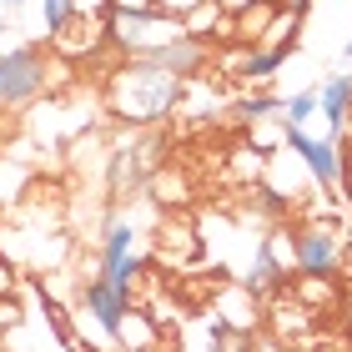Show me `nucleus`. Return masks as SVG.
Instances as JSON below:
<instances>
[{"mask_svg":"<svg viewBox=\"0 0 352 352\" xmlns=\"http://www.w3.org/2000/svg\"><path fill=\"white\" fill-rule=\"evenodd\" d=\"M131 242H136L131 221H111V232H106V242H101V277H111L121 262H131Z\"/></svg>","mask_w":352,"mask_h":352,"instance_id":"11","label":"nucleus"},{"mask_svg":"<svg viewBox=\"0 0 352 352\" xmlns=\"http://www.w3.org/2000/svg\"><path fill=\"white\" fill-rule=\"evenodd\" d=\"M51 41H56L60 56H86V51H96V41H111V36H106V21H76L71 15Z\"/></svg>","mask_w":352,"mask_h":352,"instance_id":"8","label":"nucleus"},{"mask_svg":"<svg viewBox=\"0 0 352 352\" xmlns=\"http://www.w3.org/2000/svg\"><path fill=\"white\" fill-rule=\"evenodd\" d=\"M287 146L297 151V162L307 166V176L317 186L338 191L342 182V151H338V136H307L302 126H287Z\"/></svg>","mask_w":352,"mask_h":352,"instance_id":"5","label":"nucleus"},{"mask_svg":"<svg viewBox=\"0 0 352 352\" xmlns=\"http://www.w3.org/2000/svg\"><path fill=\"white\" fill-rule=\"evenodd\" d=\"M116 342H121L126 352H151V347H156V322H151L146 312L126 307V317H121V327H116Z\"/></svg>","mask_w":352,"mask_h":352,"instance_id":"10","label":"nucleus"},{"mask_svg":"<svg viewBox=\"0 0 352 352\" xmlns=\"http://www.w3.org/2000/svg\"><path fill=\"white\" fill-rule=\"evenodd\" d=\"M342 56H347V76H352V41H347V45H342Z\"/></svg>","mask_w":352,"mask_h":352,"instance_id":"21","label":"nucleus"},{"mask_svg":"<svg viewBox=\"0 0 352 352\" xmlns=\"http://www.w3.org/2000/svg\"><path fill=\"white\" fill-rule=\"evenodd\" d=\"M182 30H186L191 41H201V45H206V41H217V30H221V36H236L232 15L221 10L217 0H201V6L191 10V15H182Z\"/></svg>","mask_w":352,"mask_h":352,"instance_id":"7","label":"nucleus"},{"mask_svg":"<svg viewBox=\"0 0 352 352\" xmlns=\"http://www.w3.org/2000/svg\"><path fill=\"white\" fill-rule=\"evenodd\" d=\"M106 36H111V45H116L126 60H151L156 51L176 45L186 30H182L176 15L146 10V15H111V21H106Z\"/></svg>","mask_w":352,"mask_h":352,"instance_id":"2","label":"nucleus"},{"mask_svg":"<svg viewBox=\"0 0 352 352\" xmlns=\"http://www.w3.org/2000/svg\"><path fill=\"white\" fill-rule=\"evenodd\" d=\"M10 287H15V277H10V267L0 262V297H10Z\"/></svg>","mask_w":352,"mask_h":352,"instance_id":"20","label":"nucleus"},{"mask_svg":"<svg viewBox=\"0 0 352 352\" xmlns=\"http://www.w3.org/2000/svg\"><path fill=\"white\" fill-rule=\"evenodd\" d=\"M0 6H10V10H15V6H25V0H0Z\"/></svg>","mask_w":352,"mask_h":352,"instance_id":"22","label":"nucleus"},{"mask_svg":"<svg viewBox=\"0 0 352 352\" xmlns=\"http://www.w3.org/2000/svg\"><path fill=\"white\" fill-rule=\"evenodd\" d=\"M156 6H162L166 15H176V21H182V15H191V10L201 6V0H156Z\"/></svg>","mask_w":352,"mask_h":352,"instance_id":"17","label":"nucleus"},{"mask_svg":"<svg viewBox=\"0 0 352 352\" xmlns=\"http://www.w3.org/2000/svg\"><path fill=\"white\" fill-rule=\"evenodd\" d=\"M66 21H71V0H41V25H45V36H56Z\"/></svg>","mask_w":352,"mask_h":352,"instance_id":"14","label":"nucleus"},{"mask_svg":"<svg viewBox=\"0 0 352 352\" xmlns=\"http://www.w3.org/2000/svg\"><path fill=\"white\" fill-rule=\"evenodd\" d=\"M317 111V91H297V96H287L282 101V116H287V126H302Z\"/></svg>","mask_w":352,"mask_h":352,"instance_id":"13","label":"nucleus"},{"mask_svg":"<svg viewBox=\"0 0 352 352\" xmlns=\"http://www.w3.org/2000/svg\"><path fill=\"white\" fill-rule=\"evenodd\" d=\"M146 10H162L156 0H111V15H146Z\"/></svg>","mask_w":352,"mask_h":352,"instance_id":"16","label":"nucleus"},{"mask_svg":"<svg viewBox=\"0 0 352 352\" xmlns=\"http://www.w3.org/2000/svg\"><path fill=\"white\" fill-rule=\"evenodd\" d=\"M342 232L332 221H307V227L292 232V267L302 277H327V272L342 267Z\"/></svg>","mask_w":352,"mask_h":352,"instance_id":"4","label":"nucleus"},{"mask_svg":"<svg viewBox=\"0 0 352 352\" xmlns=\"http://www.w3.org/2000/svg\"><path fill=\"white\" fill-rule=\"evenodd\" d=\"M317 111L327 116L332 126V136L347 126V111H352V76H332V81L317 86Z\"/></svg>","mask_w":352,"mask_h":352,"instance_id":"9","label":"nucleus"},{"mask_svg":"<svg viewBox=\"0 0 352 352\" xmlns=\"http://www.w3.org/2000/svg\"><path fill=\"white\" fill-rule=\"evenodd\" d=\"M76 21H111V0H71Z\"/></svg>","mask_w":352,"mask_h":352,"instance_id":"15","label":"nucleus"},{"mask_svg":"<svg viewBox=\"0 0 352 352\" xmlns=\"http://www.w3.org/2000/svg\"><path fill=\"white\" fill-rule=\"evenodd\" d=\"M212 352H252V332L247 327H227L217 317V327H212Z\"/></svg>","mask_w":352,"mask_h":352,"instance_id":"12","label":"nucleus"},{"mask_svg":"<svg viewBox=\"0 0 352 352\" xmlns=\"http://www.w3.org/2000/svg\"><path fill=\"white\" fill-rule=\"evenodd\" d=\"M217 6H221V10H227L232 21H236V15H247L252 6H262V0H217Z\"/></svg>","mask_w":352,"mask_h":352,"instance_id":"18","label":"nucleus"},{"mask_svg":"<svg viewBox=\"0 0 352 352\" xmlns=\"http://www.w3.org/2000/svg\"><path fill=\"white\" fill-rule=\"evenodd\" d=\"M81 302H86V312L96 317V327L106 332V338H116V327H121V317H126V302L116 287H111L106 277H96V282H86V292H81Z\"/></svg>","mask_w":352,"mask_h":352,"instance_id":"6","label":"nucleus"},{"mask_svg":"<svg viewBox=\"0 0 352 352\" xmlns=\"http://www.w3.org/2000/svg\"><path fill=\"white\" fill-rule=\"evenodd\" d=\"M182 86L176 76H166L162 66H151V60H126V66L106 81V106L116 111L121 121H162L176 111L182 101Z\"/></svg>","mask_w":352,"mask_h":352,"instance_id":"1","label":"nucleus"},{"mask_svg":"<svg viewBox=\"0 0 352 352\" xmlns=\"http://www.w3.org/2000/svg\"><path fill=\"white\" fill-rule=\"evenodd\" d=\"M342 186H347V197H352V146L342 151Z\"/></svg>","mask_w":352,"mask_h":352,"instance_id":"19","label":"nucleus"},{"mask_svg":"<svg viewBox=\"0 0 352 352\" xmlns=\"http://www.w3.org/2000/svg\"><path fill=\"white\" fill-rule=\"evenodd\" d=\"M45 81H51V60H45L41 45H10V51H0V106H10V111L30 106L45 91Z\"/></svg>","mask_w":352,"mask_h":352,"instance_id":"3","label":"nucleus"}]
</instances>
